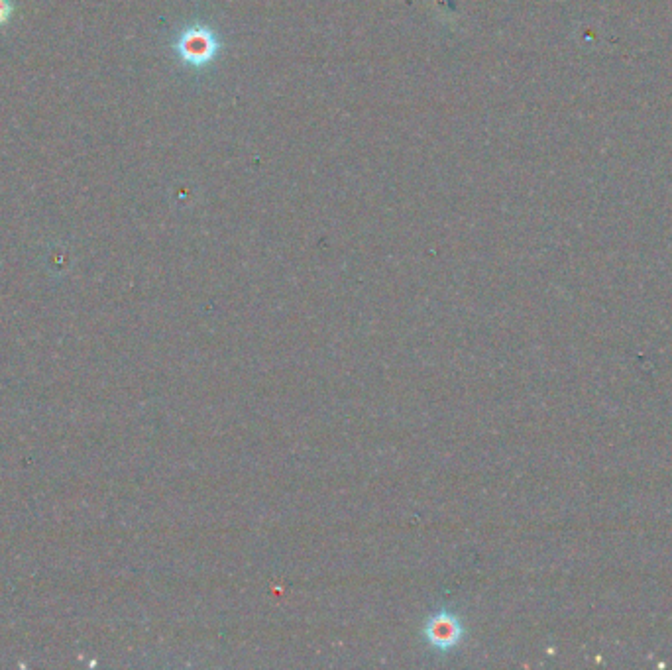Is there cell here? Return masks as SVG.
<instances>
[{
  "mask_svg": "<svg viewBox=\"0 0 672 670\" xmlns=\"http://www.w3.org/2000/svg\"><path fill=\"white\" fill-rule=\"evenodd\" d=\"M427 637L429 641L439 649L454 647L462 637L460 621L450 614H439L433 617L427 625Z\"/></svg>",
  "mask_w": 672,
  "mask_h": 670,
  "instance_id": "6da1fadb",
  "label": "cell"
},
{
  "mask_svg": "<svg viewBox=\"0 0 672 670\" xmlns=\"http://www.w3.org/2000/svg\"><path fill=\"white\" fill-rule=\"evenodd\" d=\"M12 0H0V26H4L12 16Z\"/></svg>",
  "mask_w": 672,
  "mask_h": 670,
  "instance_id": "7a4b0ae2",
  "label": "cell"
}]
</instances>
